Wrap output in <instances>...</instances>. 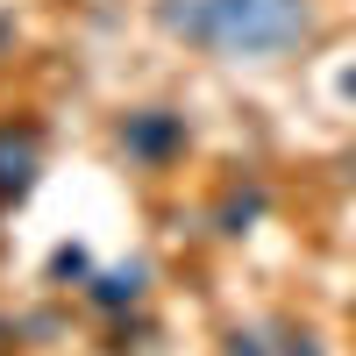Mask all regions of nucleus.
<instances>
[{
	"mask_svg": "<svg viewBox=\"0 0 356 356\" xmlns=\"http://www.w3.org/2000/svg\"><path fill=\"white\" fill-rule=\"evenodd\" d=\"M43 271H50V285H86L93 278V257H86V243H57Z\"/></svg>",
	"mask_w": 356,
	"mask_h": 356,
	"instance_id": "7",
	"label": "nucleus"
},
{
	"mask_svg": "<svg viewBox=\"0 0 356 356\" xmlns=\"http://www.w3.org/2000/svg\"><path fill=\"white\" fill-rule=\"evenodd\" d=\"M43 178V129L36 122H0V207H22Z\"/></svg>",
	"mask_w": 356,
	"mask_h": 356,
	"instance_id": "4",
	"label": "nucleus"
},
{
	"mask_svg": "<svg viewBox=\"0 0 356 356\" xmlns=\"http://www.w3.org/2000/svg\"><path fill=\"white\" fill-rule=\"evenodd\" d=\"M186 143H193V129H186V114H171V107H129L122 122H114V150L129 164H150V171L186 157Z\"/></svg>",
	"mask_w": 356,
	"mask_h": 356,
	"instance_id": "2",
	"label": "nucleus"
},
{
	"mask_svg": "<svg viewBox=\"0 0 356 356\" xmlns=\"http://www.w3.org/2000/svg\"><path fill=\"white\" fill-rule=\"evenodd\" d=\"M264 207H271V193H264L257 178H250V186H228L221 207H214V228H221V235H250V228L264 221Z\"/></svg>",
	"mask_w": 356,
	"mask_h": 356,
	"instance_id": "6",
	"label": "nucleus"
},
{
	"mask_svg": "<svg viewBox=\"0 0 356 356\" xmlns=\"http://www.w3.org/2000/svg\"><path fill=\"white\" fill-rule=\"evenodd\" d=\"M335 93H342V100L356 107V65H342V72H335Z\"/></svg>",
	"mask_w": 356,
	"mask_h": 356,
	"instance_id": "8",
	"label": "nucleus"
},
{
	"mask_svg": "<svg viewBox=\"0 0 356 356\" xmlns=\"http://www.w3.org/2000/svg\"><path fill=\"white\" fill-rule=\"evenodd\" d=\"M143 292H150V257H122V264H107V271L86 278V300H93L100 314H129V307H143Z\"/></svg>",
	"mask_w": 356,
	"mask_h": 356,
	"instance_id": "5",
	"label": "nucleus"
},
{
	"mask_svg": "<svg viewBox=\"0 0 356 356\" xmlns=\"http://www.w3.org/2000/svg\"><path fill=\"white\" fill-rule=\"evenodd\" d=\"M150 22L228 65H278L314 36V0H157Z\"/></svg>",
	"mask_w": 356,
	"mask_h": 356,
	"instance_id": "1",
	"label": "nucleus"
},
{
	"mask_svg": "<svg viewBox=\"0 0 356 356\" xmlns=\"http://www.w3.org/2000/svg\"><path fill=\"white\" fill-rule=\"evenodd\" d=\"M8 43H15V15H0V57H8Z\"/></svg>",
	"mask_w": 356,
	"mask_h": 356,
	"instance_id": "9",
	"label": "nucleus"
},
{
	"mask_svg": "<svg viewBox=\"0 0 356 356\" xmlns=\"http://www.w3.org/2000/svg\"><path fill=\"white\" fill-rule=\"evenodd\" d=\"M221 356H328L321 335L307 321H285V314H264V321H235L221 335Z\"/></svg>",
	"mask_w": 356,
	"mask_h": 356,
	"instance_id": "3",
	"label": "nucleus"
}]
</instances>
